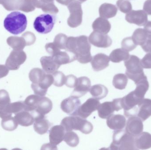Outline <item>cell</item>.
<instances>
[{
  "mask_svg": "<svg viewBox=\"0 0 151 150\" xmlns=\"http://www.w3.org/2000/svg\"><path fill=\"white\" fill-rule=\"evenodd\" d=\"M61 125L64 127L66 132L73 130H79L83 134H88L93 129V125L90 122L77 115H71L64 118L61 122Z\"/></svg>",
  "mask_w": 151,
  "mask_h": 150,
  "instance_id": "5b68a950",
  "label": "cell"
},
{
  "mask_svg": "<svg viewBox=\"0 0 151 150\" xmlns=\"http://www.w3.org/2000/svg\"><path fill=\"white\" fill-rule=\"evenodd\" d=\"M54 77L53 84L57 87H62L65 84V76L60 71H56L52 74Z\"/></svg>",
  "mask_w": 151,
  "mask_h": 150,
  "instance_id": "60d3db41",
  "label": "cell"
},
{
  "mask_svg": "<svg viewBox=\"0 0 151 150\" xmlns=\"http://www.w3.org/2000/svg\"><path fill=\"white\" fill-rule=\"evenodd\" d=\"M26 59L27 55L24 51L13 50L6 60L5 66L10 70H17Z\"/></svg>",
  "mask_w": 151,
  "mask_h": 150,
  "instance_id": "9c48e42d",
  "label": "cell"
},
{
  "mask_svg": "<svg viewBox=\"0 0 151 150\" xmlns=\"http://www.w3.org/2000/svg\"><path fill=\"white\" fill-rule=\"evenodd\" d=\"M143 68L151 69V54L148 53L141 60Z\"/></svg>",
  "mask_w": 151,
  "mask_h": 150,
  "instance_id": "f907efd6",
  "label": "cell"
},
{
  "mask_svg": "<svg viewBox=\"0 0 151 150\" xmlns=\"http://www.w3.org/2000/svg\"><path fill=\"white\" fill-rule=\"evenodd\" d=\"M52 57L55 62L60 66L70 63L76 60L75 55L66 50L65 52L60 51Z\"/></svg>",
  "mask_w": 151,
  "mask_h": 150,
  "instance_id": "4316f807",
  "label": "cell"
},
{
  "mask_svg": "<svg viewBox=\"0 0 151 150\" xmlns=\"http://www.w3.org/2000/svg\"><path fill=\"white\" fill-rule=\"evenodd\" d=\"M142 48L145 52L151 54V38L148 39L146 42L142 45Z\"/></svg>",
  "mask_w": 151,
  "mask_h": 150,
  "instance_id": "f5cc1de1",
  "label": "cell"
},
{
  "mask_svg": "<svg viewBox=\"0 0 151 150\" xmlns=\"http://www.w3.org/2000/svg\"><path fill=\"white\" fill-rule=\"evenodd\" d=\"M81 105V101L78 98L71 96L62 101L61 108L65 113L72 116H76Z\"/></svg>",
  "mask_w": 151,
  "mask_h": 150,
  "instance_id": "5bb4252c",
  "label": "cell"
},
{
  "mask_svg": "<svg viewBox=\"0 0 151 150\" xmlns=\"http://www.w3.org/2000/svg\"><path fill=\"white\" fill-rule=\"evenodd\" d=\"M9 70L5 65H0V79L6 76L9 74Z\"/></svg>",
  "mask_w": 151,
  "mask_h": 150,
  "instance_id": "db71d44e",
  "label": "cell"
},
{
  "mask_svg": "<svg viewBox=\"0 0 151 150\" xmlns=\"http://www.w3.org/2000/svg\"><path fill=\"white\" fill-rule=\"evenodd\" d=\"M94 31L106 34L111 29V24L107 19L102 17L97 18L92 25Z\"/></svg>",
  "mask_w": 151,
  "mask_h": 150,
  "instance_id": "d4e9b609",
  "label": "cell"
},
{
  "mask_svg": "<svg viewBox=\"0 0 151 150\" xmlns=\"http://www.w3.org/2000/svg\"><path fill=\"white\" fill-rule=\"evenodd\" d=\"M91 87V82L89 78L87 77H81L77 78L75 89L72 92L71 96L77 98L81 97L89 92Z\"/></svg>",
  "mask_w": 151,
  "mask_h": 150,
  "instance_id": "7c38bea8",
  "label": "cell"
},
{
  "mask_svg": "<svg viewBox=\"0 0 151 150\" xmlns=\"http://www.w3.org/2000/svg\"><path fill=\"white\" fill-rule=\"evenodd\" d=\"M145 31L146 32L148 39L151 38V21H148L144 26Z\"/></svg>",
  "mask_w": 151,
  "mask_h": 150,
  "instance_id": "9f6ffc18",
  "label": "cell"
},
{
  "mask_svg": "<svg viewBox=\"0 0 151 150\" xmlns=\"http://www.w3.org/2000/svg\"><path fill=\"white\" fill-rule=\"evenodd\" d=\"M40 63L42 69L47 74H52L60 67L51 56H42L40 59Z\"/></svg>",
  "mask_w": 151,
  "mask_h": 150,
  "instance_id": "603a6c76",
  "label": "cell"
},
{
  "mask_svg": "<svg viewBox=\"0 0 151 150\" xmlns=\"http://www.w3.org/2000/svg\"><path fill=\"white\" fill-rule=\"evenodd\" d=\"M45 48L46 51L52 56L61 51L60 49L54 44V42L47 43L45 45Z\"/></svg>",
  "mask_w": 151,
  "mask_h": 150,
  "instance_id": "c3c4849f",
  "label": "cell"
},
{
  "mask_svg": "<svg viewBox=\"0 0 151 150\" xmlns=\"http://www.w3.org/2000/svg\"><path fill=\"white\" fill-rule=\"evenodd\" d=\"M127 77L125 74H118L115 75L113 79V85L114 88L119 90H124L127 85Z\"/></svg>",
  "mask_w": 151,
  "mask_h": 150,
  "instance_id": "d590c367",
  "label": "cell"
},
{
  "mask_svg": "<svg viewBox=\"0 0 151 150\" xmlns=\"http://www.w3.org/2000/svg\"><path fill=\"white\" fill-rule=\"evenodd\" d=\"M27 23V18L24 14L19 11H13L5 18L4 26L9 32L17 35L25 30Z\"/></svg>",
  "mask_w": 151,
  "mask_h": 150,
  "instance_id": "3957f363",
  "label": "cell"
},
{
  "mask_svg": "<svg viewBox=\"0 0 151 150\" xmlns=\"http://www.w3.org/2000/svg\"><path fill=\"white\" fill-rule=\"evenodd\" d=\"M118 9L115 5L111 4L104 3L99 8V16L105 18H110L116 16Z\"/></svg>",
  "mask_w": 151,
  "mask_h": 150,
  "instance_id": "f1b7e54d",
  "label": "cell"
},
{
  "mask_svg": "<svg viewBox=\"0 0 151 150\" xmlns=\"http://www.w3.org/2000/svg\"><path fill=\"white\" fill-rule=\"evenodd\" d=\"M41 9L43 12L50 14H56L59 11L57 7L55 5L54 2L43 4Z\"/></svg>",
  "mask_w": 151,
  "mask_h": 150,
  "instance_id": "f6af8a7d",
  "label": "cell"
},
{
  "mask_svg": "<svg viewBox=\"0 0 151 150\" xmlns=\"http://www.w3.org/2000/svg\"><path fill=\"white\" fill-rule=\"evenodd\" d=\"M68 9L70 12L67 20L68 25L72 28L78 27L82 22L83 10L81 3L73 0L68 5Z\"/></svg>",
  "mask_w": 151,
  "mask_h": 150,
  "instance_id": "ba28073f",
  "label": "cell"
},
{
  "mask_svg": "<svg viewBox=\"0 0 151 150\" xmlns=\"http://www.w3.org/2000/svg\"><path fill=\"white\" fill-rule=\"evenodd\" d=\"M10 107L12 113L15 114L23 110H26L24 101H18L11 103Z\"/></svg>",
  "mask_w": 151,
  "mask_h": 150,
  "instance_id": "bcb514c9",
  "label": "cell"
},
{
  "mask_svg": "<svg viewBox=\"0 0 151 150\" xmlns=\"http://www.w3.org/2000/svg\"><path fill=\"white\" fill-rule=\"evenodd\" d=\"M135 84L136 88L133 91L138 97L144 99L145 96L149 89V83L147 77L140 79Z\"/></svg>",
  "mask_w": 151,
  "mask_h": 150,
  "instance_id": "d6a6232c",
  "label": "cell"
},
{
  "mask_svg": "<svg viewBox=\"0 0 151 150\" xmlns=\"http://www.w3.org/2000/svg\"><path fill=\"white\" fill-rule=\"evenodd\" d=\"M143 10L148 15H151V0H147L144 3Z\"/></svg>",
  "mask_w": 151,
  "mask_h": 150,
  "instance_id": "11a10c76",
  "label": "cell"
},
{
  "mask_svg": "<svg viewBox=\"0 0 151 150\" xmlns=\"http://www.w3.org/2000/svg\"><path fill=\"white\" fill-rule=\"evenodd\" d=\"M63 141L70 147H76L79 143V137L77 134L73 131L66 132Z\"/></svg>",
  "mask_w": 151,
  "mask_h": 150,
  "instance_id": "8d00e7d4",
  "label": "cell"
},
{
  "mask_svg": "<svg viewBox=\"0 0 151 150\" xmlns=\"http://www.w3.org/2000/svg\"><path fill=\"white\" fill-rule=\"evenodd\" d=\"M135 143L137 149H148L151 148V134L147 132H142L135 137Z\"/></svg>",
  "mask_w": 151,
  "mask_h": 150,
  "instance_id": "cb8c5ba5",
  "label": "cell"
},
{
  "mask_svg": "<svg viewBox=\"0 0 151 150\" xmlns=\"http://www.w3.org/2000/svg\"><path fill=\"white\" fill-rule=\"evenodd\" d=\"M100 105L98 100L95 98H90L83 104L81 105L77 111V116L86 119L93 112L98 110Z\"/></svg>",
  "mask_w": 151,
  "mask_h": 150,
  "instance_id": "30bf717a",
  "label": "cell"
},
{
  "mask_svg": "<svg viewBox=\"0 0 151 150\" xmlns=\"http://www.w3.org/2000/svg\"><path fill=\"white\" fill-rule=\"evenodd\" d=\"M121 45L122 49L128 52L134 49L137 46L135 44L132 37H127L123 39Z\"/></svg>",
  "mask_w": 151,
  "mask_h": 150,
  "instance_id": "ee69618b",
  "label": "cell"
},
{
  "mask_svg": "<svg viewBox=\"0 0 151 150\" xmlns=\"http://www.w3.org/2000/svg\"><path fill=\"white\" fill-rule=\"evenodd\" d=\"M99 116L102 119H107L116 111L113 101L105 102L100 104L98 109Z\"/></svg>",
  "mask_w": 151,
  "mask_h": 150,
  "instance_id": "484cf974",
  "label": "cell"
},
{
  "mask_svg": "<svg viewBox=\"0 0 151 150\" xmlns=\"http://www.w3.org/2000/svg\"><path fill=\"white\" fill-rule=\"evenodd\" d=\"M135 44L142 45L148 39L147 34L144 29L137 28L134 31L132 37Z\"/></svg>",
  "mask_w": 151,
  "mask_h": 150,
  "instance_id": "e575fe53",
  "label": "cell"
},
{
  "mask_svg": "<svg viewBox=\"0 0 151 150\" xmlns=\"http://www.w3.org/2000/svg\"><path fill=\"white\" fill-rule=\"evenodd\" d=\"M126 20L130 23L138 26H144L148 22V15L144 10H131L127 13Z\"/></svg>",
  "mask_w": 151,
  "mask_h": 150,
  "instance_id": "4fadbf2b",
  "label": "cell"
},
{
  "mask_svg": "<svg viewBox=\"0 0 151 150\" xmlns=\"http://www.w3.org/2000/svg\"><path fill=\"white\" fill-rule=\"evenodd\" d=\"M76 1L80 2V3L81 4L82 3L86 1L87 0H76Z\"/></svg>",
  "mask_w": 151,
  "mask_h": 150,
  "instance_id": "680465c9",
  "label": "cell"
},
{
  "mask_svg": "<svg viewBox=\"0 0 151 150\" xmlns=\"http://www.w3.org/2000/svg\"><path fill=\"white\" fill-rule=\"evenodd\" d=\"M88 40L95 46L103 48L109 47L112 43L111 39L108 35L94 31L90 35Z\"/></svg>",
  "mask_w": 151,
  "mask_h": 150,
  "instance_id": "8fae6325",
  "label": "cell"
},
{
  "mask_svg": "<svg viewBox=\"0 0 151 150\" xmlns=\"http://www.w3.org/2000/svg\"><path fill=\"white\" fill-rule=\"evenodd\" d=\"M142 122L137 116L129 117L126 123V131L134 137L137 136L143 131Z\"/></svg>",
  "mask_w": 151,
  "mask_h": 150,
  "instance_id": "2e32d148",
  "label": "cell"
},
{
  "mask_svg": "<svg viewBox=\"0 0 151 150\" xmlns=\"http://www.w3.org/2000/svg\"><path fill=\"white\" fill-rule=\"evenodd\" d=\"M129 56V52L122 48L114 50L110 54L109 57L111 61L115 63H118L122 61L127 60Z\"/></svg>",
  "mask_w": 151,
  "mask_h": 150,
  "instance_id": "4dcf8cb0",
  "label": "cell"
},
{
  "mask_svg": "<svg viewBox=\"0 0 151 150\" xmlns=\"http://www.w3.org/2000/svg\"><path fill=\"white\" fill-rule=\"evenodd\" d=\"M24 103L26 110L33 114L35 119L39 117H45L53 108V103L49 98L36 94L27 97Z\"/></svg>",
  "mask_w": 151,
  "mask_h": 150,
  "instance_id": "7a4b0ae2",
  "label": "cell"
},
{
  "mask_svg": "<svg viewBox=\"0 0 151 150\" xmlns=\"http://www.w3.org/2000/svg\"><path fill=\"white\" fill-rule=\"evenodd\" d=\"M137 116L145 121L151 116V100L144 99L138 105Z\"/></svg>",
  "mask_w": 151,
  "mask_h": 150,
  "instance_id": "7402d4cb",
  "label": "cell"
},
{
  "mask_svg": "<svg viewBox=\"0 0 151 150\" xmlns=\"http://www.w3.org/2000/svg\"><path fill=\"white\" fill-rule=\"evenodd\" d=\"M35 7L32 0H21L19 3L18 10L25 12H29L35 10Z\"/></svg>",
  "mask_w": 151,
  "mask_h": 150,
  "instance_id": "b9f144b4",
  "label": "cell"
},
{
  "mask_svg": "<svg viewBox=\"0 0 151 150\" xmlns=\"http://www.w3.org/2000/svg\"><path fill=\"white\" fill-rule=\"evenodd\" d=\"M65 133V129L61 125L52 127L49 131L50 143L56 146L63 141Z\"/></svg>",
  "mask_w": 151,
  "mask_h": 150,
  "instance_id": "ac0fdd59",
  "label": "cell"
},
{
  "mask_svg": "<svg viewBox=\"0 0 151 150\" xmlns=\"http://www.w3.org/2000/svg\"><path fill=\"white\" fill-rule=\"evenodd\" d=\"M68 37L63 33H59L55 37L54 43L60 49H66Z\"/></svg>",
  "mask_w": 151,
  "mask_h": 150,
  "instance_id": "ab89813d",
  "label": "cell"
},
{
  "mask_svg": "<svg viewBox=\"0 0 151 150\" xmlns=\"http://www.w3.org/2000/svg\"><path fill=\"white\" fill-rule=\"evenodd\" d=\"M111 150H137L135 143V137L126 130H115L113 136V141L110 145Z\"/></svg>",
  "mask_w": 151,
  "mask_h": 150,
  "instance_id": "277c9868",
  "label": "cell"
},
{
  "mask_svg": "<svg viewBox=\"0 0 151 150\" xmlns=\"http://www.w3.org/2000/svg\"><path fill=\"white\" fill-rule=\"evenodd\" d=\"M51 124L45 117H39L35 119L34 129L35 131L39 134H46Z\"/></svg>",
  "mask_w": 151,
  "mask_h": 150,
  "instance_id": "83f0119b",
  "label": "cell"
},
{
  "mask_svg": "<svg viewBox=\"0 0 151 150\" xmlns=\"http://www.w3.org/2000/svg\"><path fill=\"white\" fill-rule=\"evenodd\" d=\"M73 0H56L57 2L63 5L68 6Z\"/></svg>",
  "mask_w": 151,
  "mask_h": 150,
  "instance_id": "6f0895ef",
  "label": "cell"
},
{
  "mask_svg": "<svg viewBox=\"0 0 151 150\" xmlns=\"http://www.w3.org/2000/svg\"><path fill=\"white\" fill-rule=\"evenodd\" d=\"M22 37L24 39L27 46L33 45L36 41L35 35L31 32H26L22 35Z\"/></svg>",
  "mask_w": 151,
  "mask_h": 150,
  "instance_id": "7dc6e473",
  "label": "cell"
},
{
  "mask_svg": "<svg viewBox=\"0 0 151 150\" xmlns=\"http://www.w3.org/2000/svg\"><path fill=\"white\" fill-rule=\"evenodd\" d=\"M56 20L55 15L42 14L35 18L34 23V27L38 33L47 34L51 32Z\"/></svg>",
  "mask_w": 151,
  "mask_h": 150,
  "instance_id": "52a82bcc",
  "label": "cell"
},
{
  "mask_svg": "<svg viewBox=\"0 0 151 150\" xmlns=\"http://www.w3.org/2000/svg\"><path fill=\"white\" fill-rule=\"evenodd\" d=\"M54 77L52 74H47L44 81L39 84L32 83L31 87L35 94L41 97L47 94L48 89L53 84Z\"/></svg>",
  "mask_w": 151,
  "mask_h": 150,
  "instance_id": "e0dca14e",
  "label": "cell"
},
{
  "mask_svg": "<svg viewBox=\"0 0 151 150\" xmlns=\"http://www.w3.org/2000/svg\"><path fill=\"white\" fill-rule=\"evenodd\" d=\"M47 74L43 70L39 68H35L29 73V79L32 83L39 84L44 81Z\"/></svg>",
  "mask_w": 151,
  "mask_h": 150,
  "instance_id": "1f68e13d",
  "label": "cell"
},
{
  "mask_svg": "<svg viewBox=\"0 0 151 150\" xmlns=\"http://www.w3.org/2000/svg\"><path fill=\"white\" fill-rule=\"evenodd\" d=\"M20 0H0V4L9 11L18 10Z\"/></svg>",
  "mask_w": 151,
  "mask_h": 150,
  "instance_id": "f35d334b",
  "label": "cell"
},
{
  "mask_svg": "<svg viewBox=\"0 0 151 150\" xmlns=\"http://www.w3.org/2000/svg\"><path fill=\"white\" fill-rule=\"evenodd\" d=\"M116 4L119 10L123 13H127L132 10V4L129 0H118Z\"/></svg>",
  "mask_w": 151,
  "mask_h": 150,
  "instance_id": "7bdbcfd3",
  "label": "cell"
},
{
  "mask_svg": "<svg viewBox=\"0 0 151 150\" xmlns=\"http://www.w3.org/2000/svg\"><path fill=\"white\" fill-rule=\"evenodd\" d=\"M126 119L121 114H111L107 119V127L114 130H122L126 125Z\"/></svg>",
  "mask_w": 151,
  "mask_h": 150,
  "instance_id": "ffe728a7",
  "label": "cell"
},
{
  "mask_svg": "<svg viewBox=\"0 0 151 150\" xmlns=\"http://www.w3.org/2000/svg\"><path fill=\"white\" fill-rule=\"evenodd\" d=\"M110 58L106 55L98 53L92 57L91 65L94 71H99L106 68L109 66Z\"/></svg>",
  "mask_w": 151,
  "mask_h": 150,
  "instance_id": "d6986e66",
  "label": "cell"
},
{
  "mask_svg": "<svg viewBox=\"0 0 151 150\" xmlns=\"http://www.w3.org/2000/svg\"><path fill=\"white\" fill-rule=\"evenodd\" d=\"M1 127L4 130L12 131L15 130L18 126V123L14 117H10L2 119Z\"/></svg>",
  "mask_w": 151,
  "mask_h": 150,
  "instance_id": "74e56055",
  "label": "cell"
},
{
  "mask_svg": "<svg viewBox=\"0 0 151 150\" xmlns=\"http://www.w3.org/2000/svg\"><path fill=\"white\" fill-rule=\"evenodd\" d=\"M124 64L127 68L126 75L135 83L140 79L146 77L141 65V60L137 56L129 55L128 59L124 62Z\"/></svg>",
  "mask_w": 151,
  "mask_h": 150,
  "instance_id": "8992f818",
  "label": "cell"
},
{
  "mask_svg": "<svg viewBox=\"0 0 151 150\" xmlns=\"http://www.w3.org/2000/svg\"><path fill=\"white\" fill-rule=\"evenodd\" d=\"M7 43L13 50H23L27 46L26 42L23 37L11 36L7 38Z\"/></svg>",
  "mask_w": 151,
  "mask_h": 150,
  "instance_id": "836d02e7",
  "label": "cell"
},
{
  "mask_svg": "<svg viewBox=\"0 0 151 150\" xmlns=\"http://www.w3.org/2000/svg\"><path fill=\"white\" fill-rule=\"evenodd\" d=\"M11 100L7 91L0 90V118L2 119L12 117L11 112Z\"/></svg>",
  "mask_w": 151,
  "mask_h": 150,
  "instance_id": "9a60e30c",
  "label": "cell"
},
{
  "mask_svg": "<svg viewBox=\"0 0 151 150\" xmlns=\"http://www.w3.org/2000/svg\"><path fill=\"white\" fill-rule=\"evenodd\" d=\"M14 118L18 124L22 127H29L34 123V116L26 110H23L16 114Z\"/></svg>",
  "mask_w": 151,
  "mask_h": 150,
  "instance_id": "44dd1931",
  "label": "cell"
},
{
  "mask_svg": "<svg viewBox=\"0 0 151 150\" xmlns=\"http://www.w3.org/2000/svg\"><path fill=\"white\" fill-rule=\"evenodd\" d=\"M77 78L74 75H70L65 76V84L69 88H75Z\"/></svg>",
  "mask_w": 151,
  "mask_h": 150,
  "instance_id": "681fc988",
  "label": "cell"
},
{
  "mask_svg": "<svg viewBox=\"0 0 151 150\" xmlns=\"http://www.w3.org/2000/svg\"><path fill=\"white\" fill-rule=\"evenodd\" d=\"M91 46L88 37L81 35L78 37L68 38L65 50L73 53L76 60L80 63L86 64L91 61Z\"/></svg>",
  "mask_w": 151,
  "mask_h": 150,
  "instance_id": "6da1fadb",
  "label": "cell"
},
{
  "mask_svg": "<svg viewBox=\"0 0 151 150\" xmlns=\"http://www.w3.org/2000/svg\"><path fill=\"white\" fill-rule=\"evenodd\" d=\"M89 92L93 97L99 100L106 97L108 94V90L103 85L97 84L91 86Z\"/></svg>",
  "mask_w": 151,
  "mask_h": 150,
  "instance_id": "f546056e",
  "label": "cell"
},
{
  "mask_svg": "<svg viewBox=\"0 0 151 150\" xmlns=\"http://www.w3.org/2000/svg\"><path fill=\"white\" fill-rule=\"evenodd\" d=\"M32 1L35 8L41 9L43 4L49 3L53 2L54 0H32Z\"/></svg>",
  "mask_w": 151,
  "mask_h": 150,
  "instance_id": "816d5d0a",
  "label": "cell"
}]
</instances>
